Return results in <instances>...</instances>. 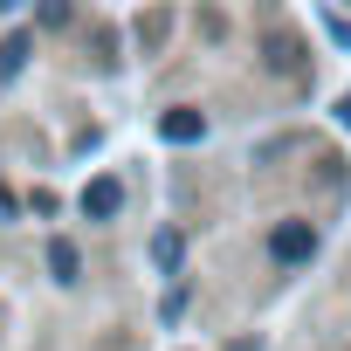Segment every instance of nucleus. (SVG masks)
I'll use <instances>...</instances> for the list:
<instances>
[{
    "mask_svg": "<svg viewBox=\"0 0 351 351\" xmlns=\"http://www.w3.org/2000/svg\"><path fill=\"white\" fill-rule=\"evenodd\" d=\"M269 255H276V262H289V269H296V262H310V255H317V228H310V221H282V228L269 234Z\"/></svg>",
    "mask_w": 351,
    "mask_h": 351,
    "instance_id": "f257e3e1",
    "label": "nucleus"
},
{
    "mask_svg": "<svg viewBox=\"0 0 351 351\" xmlns=\"http://www.w3.org/2000/svg\"><path fill=\"white\" fill-rule=\"evenodd\" d=\"M158 138H165V145H200V138H207V117L180 104V110H165V117H158Z\"/></svg>",
    "mask_w": 351,
    "mask_h": 351,
    "instance_id": "f03ea898",
    "label": "nucleus"
},
{
    "mask_svg": "<svg viewBox=\"0 0 351 351\" xmlns=\"http://www.w3.org/2000/svg\"><path fill=\"white\" fill-rule=\"evenodd\" d=\"M117 207H124V186H117V180H90V186H83V214H90V221H110Z\"/></svg>",
    "mask_w": 351,
    "mask_h": 351,
    "instance_id": "7ed1b4c3",
    "label": "nucleus"
},
{
    "mask_svg": "<svg viewBox=\"0 0 351 351\" xmlns=\"http://www.w3.org/2000/svg\"><path fill=\"white\" fill-rule=\"evenodd\" d=\"M180 255H186V241L172 234V228H158V234H152V262H158L165 276H180Z\"/></svg>",
    "mask_w": 351,
    "mask_h": 351,
    "instance_id": "20e7f679",
    "label": "nucleus"
},
{
    "mask_svg": "<svg viewBox=\"0 0 351 351\" xmlns=\"http://www.w3.org/2000/svg\"><path fill=\"white\" fill-rule=\"evenodd\" d=\"M76 269H83L76 262V241H49V276L56 282H76Z\"/></svg>",
    "mask_w": 351,
    "mask_h": 351,
    "instance_id": "39448f33",
    "label": "nucleus"
},
{
    "mask_svg": "<svg viewBox=\"0 0 351 351\" xmlns=\"http://www.w3.org/2000/svg\"><path fill=\"white\" fill-rule=\"evenodd\" d=\"M21 56H28V35H14L8 49H0V76H14V69H21Z\"/></svg>",
    "mask_w": 351,
    "mask_h": 351,
    "instance_id": "423d86ee",
    "label": "nucleus"
},
{
    "mask_svg": "<svg viewBox=\"0 0 351 351\" xmlns=\"http://www.w3.org/2000/svg\"><path fill=\"white\" fill-rule=\"evenodd\" d=\"M269 62H276V69H296V42L276 35V42H269Z\"/></svg>",
    "mask_w": 351,
    "mask_h": 351,
    "instance_id": "0eeeda50",
    "label": "nucleus"
},
{
    "mask_svg": "<svg viewBox=\"0 0 351 351\" xmlns=\"http://www.w3.org/2000/svg\"><path fill=\"white\" fill-rule=\"evenodd\" d=\"M8 214H14V193H8V186H0V221H8Z\"/></svg>",
    "mask_w": 351,
    "mask_h": 351,
    "instance_id": "6e6552de",
    "label": "nucleus"
},
{
    "mask_svg": "<svg viewBox=\"0 0 351 351\" xmlns=\"http://www.w3.org/2000/svg\"><path fill=\"white\" fill-rule=\"evenodd\" d=\"M14 8H28V0H0V14H14Z\"/></svg>",
    "mask_w": 351,
    "mask_h": 351,
    "instance_id": "1a4fd4ad",
    "label": "nucleus"
},
{
    "mask_svg": "<svg viewBox=\"0 0 351 351\" xmlns=\"http://www.w3.org/2000/svg\"><path fill=\"white\" fill-rule=\"evenodd\" d=\"M337 117H344V124H351V97H344V104H337Z\"/></svg>",
    "mask_w": 351,
    "mask_h": 351,
    "instance_id": "9d476101",
    "label": "nucleus"
}]
</instances>
